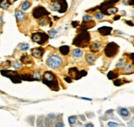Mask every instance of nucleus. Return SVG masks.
Masks as SVG:
<instances>
[{
  "label": "nucleus",
  "instance_id": "f257e3e1",
  "mask_svg": "<svg viewBox=\"0 0 134 127\" xmlns=\"http://www.w3.org/2000/svg\"><path fill=\"white\" fill-rule=\"evenodd\" d=\"M43 83L47 85L51 90H59V81L56 75L51 71H45L43 75Z\"/></svg>",
  "mask_w": 134,
  "mask_h": 127
},
{
  "label": "nucleus",
  "instance_id": "f03ea898",
  "mask_svg": "<svg viewBox=\"0 0 134 127\" xmlns=\"http://www.w3.org/2000/svg\"><path fill=\"white\" fill-rule=\"evenodd\" d=\"M91 41V35L87 30H81L78 35L73 39V44L79 48H86Z\"/></svg>",
  "mask_w": 134,
  "mask_h": 127
},
{
  "label": "nucleus",
  "instance_id": "7ed1b4c3",
  "mask_svg": "<svg viewBox=\"0 0 134 127\" xmlns=\"http://www.w3.org/2000/svg\"><path fill=\"white\" fill-rule=\"evenodd\" d=\"M51 9L60 13L65 12L67 10V3L66 0H51Z\"/></svg>",
  "mask_w": 134,
  "mask_h": 127
},
{
  "label": "nucleus",
  "instance_id": "20e7f679",
  "mask_svg": "<svg viewBox=\"0 0 134 127\" xmlns=\"http://www.w3.org/2000/svg\"><path fill=\"white\" fill-rule=\"evenodd\" d=\"M62 64H63V60H62L61 57L58 54L50 55L47 60V65L53 69L59 68L62 66Z\"/></svg>",
  "mask_w": 134,
  "mask_h": 127
},
{
  "label": "nucleus",
  "instance_id": "39448f33",
  "mask_svg": "<svg viewBox=\"0 0 134 127\" xmlns=\"http://www.w3.org/2000/svg\"><path fill=\"white\" fill-rule=\"evenodd\" d=\"M119 50V46L114 42H110L105 48V54L107 57H113L118 53Z\"/></svg>",
  "mask_w": 134,
  "mask_h": 127
},
{
  "label": "nucleus",
  "instance_id": "423d86ee",
  "mask_svg": "<svg viewBox=\"0 0 134 127\" xmlns=\"http://www.w3.org/2000/svg\"><path fill=\"white\" fill-rule=\"evenodd\" d=\"M49 38V36L45 32H36L32 34V35H31V39L34 42L40 45L46 43Z\"/></svg>",
  "mask_w": 134,
  "mask_h": 127
},
{
  "label": "nucleus",
  "instance_id": "0eeeda50",
  "mask_svg": "<svg viewBox=\"0 0 134 127\" xmlns=\"http://www.w3.org/2000/svg\"><path fill=\"white\" fill-rule=\"evenodd\" d=\"M1 73L3 75L7 76L11 79V80L13 81V83H21V77L20 76L18 73L16 72V71L5 70V71H1Z\"/></svg>",
  "mask_w": 134,
  "mask_h": 127
},
{
  "label": "nucleus",
  "instance_id": "6e6552de",
  "mask_svg": "<svg viewBox=\"0 0 134 127\" xmlns=\"http://www.w3.org/2000/svg\"><path fill=\"white\" fill-rule=\"evenodd\" d=\"M49 12L45 7H40V6L35 7L32 12V16L34 17V18L35 19H40L41 17H45V16H49Z\"/></svg>",
  "mask_w": 134,
  "mask_h": 127
},
{
  "label": "nucleus",
  "instance_id": "1a4fd4ad",
  "mask_svg": "<svg viewBox=\"0 0 134 127\" xmlns=\"http://www.w3.org/2000/svg\"><path fill=\"white\" fill-rule=\"evenodd\" d=\"M68 73H69V75H71L74 80H78V79L81 78L82 76H85V75L87 74V71H80L77 70V68H76V67H73V68L69 69Z\"/></svg>",
  "mask_w": 134,
  "mask_h": 127
},
{
  "label": "nucleus",
  "instance_id": "9d476101",
  "mask_svg": "<svg viewBox=\"0 0 134 127\" xmlns=\"http://www.w3.org/2000/svg\"><path fill=\"white\" fill-rule=\"evenodd\" d=\"M119 0H106L104 3H101V5L99 7V8L100 9V11L102 10H105L110 7H113L114 4H115L117 2H119Z\"/></svg>",
  "mask_w": 134,
  "mask_h": 127
},
{
  "label": "nucleus",
  "instance_id": "9b49d317",
  "mask_svg": "<svg viewBox=\"0 0 134 127\" xmlns=\"http://www.w3.org/2000/svg\"><path fill=\"white\" fill-rule=\"evenodd\" d=\"M45 53V49L42 48H35L31 49V55L36 58H40Z\"/></svg>",
  "mask_w": 134,
  "mask_h": 127
},
{
  "label": "nucleus",
  "instance_id": "f8f14e48",
  "mask_svg": "<svg viewBox=\"0 0 134 127\" xmlns=\"http://www.w3.org/2000/svg\"><path fill=\"white\" fill-rule=\"evenodd\" d=\"M112 30H113V29H112L111 27H109V26H103V27H100V28L98 29V32L101 35H103V36L109 35L111 34Z\"/></svg>",
  "mask_w": 134,
  "mask_h": 127
},
{
  "label": "nucleus",
  "instance_id": "ddd939ff",
  "mask_svg": "<svg viewBox=\"0 0 134 127\" xmlns=\"http://www.w3.org/2000/svg\"><path fill=\"white\" fill-rule=\"evenodd\" d=\"M101 48V44L98 41H94L90 44V50L93 53H98Z\"/></svg>",
  "mask_w": 134,
  "mask_h": 127
},
{
  "label": "nucleus",
  "instance_id": "4468645a",
  "mask_svg": "<svg viewBox=\"0 0 134 127\" xmlns=\"http://www.w3.org/2000/svg\"><path fill=\"white\" fill-rule=\"evenodd\" d=\"M15 16H16V18H17V21H18V22L23 21L26 18V14L22 11H20V10H17V11H16Z\"/></svg>",
  "mask_w": 134,
  "mask_h": 127
},
{
  "label": "nucleus",
  "instance_id": "2eb2a0df",
  "mask_svg": "<svg viewBox=\"0 0 134 127\" xmlns=\"http://www.w3.org/2000/svg\"><path fill=\"white\" fill-rule=\"evenodd\" d=\"M83 55V51L81 50V49H79V48H75L73 49V51H72V57H73V58H80V57H81Z\"/></svg>",
  "mask_w": 134,
  "mask_h": 127
},
{
  "label": "nucleus",
  "instance_id": "dca6fc26",
  "mask_svg": "<svg viewBox=\"0 0 134 127\" xmlns=\"http://www.w3.org/2000/svg\"><path fill=\"white\" fill-rule=\"evenodd\" d=\"M95 26V22L93 21H84L82 23V25H81V30H87L90 29V28H92V27Z\"/></svg>",
  "mask_w": 134,
  "mask_h": 127
},
{
  "label": "nucleus",
  "instance_id": "f3484780",
  "mask_svg": "<svg viewBox=\"0 0 134 127\" xmlns=\"http://www.w3.org/2000/svg\"><path fill=\"white\" fill-rule=\"evenodd\" d=\"M118 112H119V115H120L121 116H123V118H127V117H129L130 116V112L127 108H121L118 110Z\"/></svg>",
  "mask_w": 134,
  "mask_h": 127
},
{
  "label": "nucleus",
  "instance_id": "a211bd4d",
  "mask_svg": "<svg viewBox=\"0 0 134 127\" xmlns=\"http://www.w3.org/2000/svg\"><path fill=\"white\" fill-rule=\"evenodd\" d=\"M86 61L90 64H93L95 61V56L93 53H87L86 55Z\"/></svg>",
  "mask_w": 134,
  "mask_h": 127
},
{
  "label": "nucleus",
  "instance_id": "6ab92c4d",
  "mask_svg": "<svg viewBox=\"0 0 134 127\" xmlns=\"http://www.w3.org/2000/svg\"><path fill=\"white\" fill-rule=\"evenodd\" d=\"M59 51H60L62 54L66 56V55H68V53L70 52V48L67 45H63V46H61L59 48Z\"/></svg>",
  "mask_w": 134,
  "mask_h": 127
},
{
  "label": "nucleus",
  "instance_id": "aec40b11",
  "mask_svg": "<svg viewBox=\"0 0 134 127\" xmlns=\"http://www.w3.org/2000/svg\"><path fill=\"white\" fill-rule=\"evenodd\" d=\"M21 61L24 63V64H29V63H31L32 61V60H31V58L28 55H23L21 57Z\"/></svg>",
  "mask_w": 134,
  "mask_h": 127
},
{
  "label": "nucleus",
  "instance_id": "412c9836",
  "mask_svg": "<svg viewBox=\"0 0 134 127\" xmlns=\"http://www.w3.org/2000/svg\"><path fill=\"white\" fill-rule=\"evenodd\" d=\"M107 76H108V78H109V80H114V79H116L118 76H119V73L115 72L114 71H109V72L108 73Z\"/></svg>",
  "mask_w": 134,
  "mask_h": 127
},
{
  "label": "nucleus",
  "instance_id": "4be33fe9",
  "mask_svg": "<svg viewBox=\"0 0 134 127\" xmlns=\"http://www.w3.org/2000/svg\"><path fill=\"white\" fill-rule=\"evenodd\" d=\"M30 48V45L29 43H20L18 45V48L20 49L21 51H27L28 49H29Z\"/></svg>",
  "mask_w": 134,
  "mask_h": 127
},
{
  "label": "nucleus",
  "instance_id": "5701e85b",
  "mask_svg": "<svg viewBox=\"0 0 134 127\" xmlns=\"http://www.w3.org/2000/svg\"><path fill=\"white\" fill-rule=\"evenodd\" d=\"M31 3L30 1H28V0H27V1L23 2L21 7L23 11H27V9H29V7H31Z\"/></svg>",
  "mask_w": 134,
  "mask_h": 127
},
{
  "label": "nucleus",
  "instance_id": "b1692460",
  "mask_svg": "<svg viewBox=\"0 0 134 127\" xmlns=\"http://www.w3.org/2000/svg\"><path fill=\"white\" fill-rule=\"evenodd\" d=\"M49 22V20L47 18V17H41L40 19L39 20V25H41V26H44V25H46Z\"/></svg>",
  "mask_w": 134,
  "mask_h": 127
},
{
  "label": "nucleus",
  "instance_id": "393cba45",
  "mask_svg": "<svg viewBox=\"0 0 134 127\" xmlns=\"http://www.w3.org/2000/svg\"><path fill=\"white\" fill-rule=\"evenodd\" d=\"M9 3H7V0H0V8L2 9H6L7 8Z\"/></svg>",
  "mask_w": 134,
  "mask_h": 127
},
{
  "label": "nucleus",
  "instance_id": "a878e982",
  "mask_svg": "<svg viewBox=\"0 0 134 127\" xmlns=\"http://www.w3.org/2000/svg\"><path fill=\"white\" fill-rule=\"evenodd\" d=\"M133 65L127 64V66H125L124 67H123V71H124V72H126V73H129L133 71Z\"/></svg>",
  "mask_w": 134,
  "mask_h": 127
},
{
  "label": "nucleus",
  "instance_id": "bb28decb",
  "mask_svg": "<svg viewBox=\"0 0 134 127\" xmlns=\"http://www.w3.org/2000/svg\"><path fill=\"white\" fill-rule=\"evenodd\" d=\"M104 17H105V15H104L101 12H96L95 13V19H97V20H102L104 18Z\"/></svg>",
  "mask_w": 134,
  "mask_h": 127
},
{
  "label": "nucleus",
  "instance_id": "cd10ccee",
  "mask_svg": "<svg viewBox=\"0 0 134 127\" xmlns=\"http://www.w3.org/2000/svg\"><path fill=\"white\" fill-rule=\"evenodd\" d=\"M126 64V61L125 60H120L119 61L117 65H116V67H119V68H123V67H125Z\"/></svg>",
  "mask_w": 134,
  "mask_h": 127
},
{
  "label": "nucleus",
  "instance_id": "c85d7f7f",
  "mask_svg": "<svg viewBox=\"0 0 134 127\" xmlns=\"http://www.w3.org/2000/svg\"><path fill=\"white\" fill-rule=\"evenodd\" d=\"M77 121V117H76L75 116H70L68 118V122L70 124V126H73V125Z\"/></svg>",
  "mask_w": 134,
  "mask_h": 127
},
{
  "label": "nucleus",
  "instance_id": "c756f323",
  "mask_svg": "<svg viewBox=\"0 0 134 127\" xmlns=\"http://www.w3.org/2000/svg\"><path fill=\"white\" fill-rule=\"evenodd\" d=\"M56 34H57V30H56L55 29H52L50 30V31H49V38L50 39H54V36L56 35Z\"/></svg>",
  "mask_w": 134,
  "mask_h": 127
},
{
  "label": "nucleus",
  "instance_id": "7c9ffc66",
  "mask_svg": "<svg viewBox=\"0 0 134 127\" xmlns=\"http://www.w3.org/2000/svg\"><path fill=\"white\" fill-rule=\"evenodd\" d=\"M33 76V78H34V80H39L41 78V74L40 72H35L34 73V75H32Z\"/></svg>",
  "mask_w": 134,
  "mask_h": 127
},
{
  "label": "nucleus",
  "instance_id": "2f4dec72",
  "mask_svg": "<svg viewBox=\"0 0 134 127\" xmlns=\"http://www.w3.org/2000/svg\"><path fill=\"white\" fill-rule=\"evenodd\" d=\"M13 67H14L15 69H20V68L21 67V64L18 61H15L13 62Z\"/></svg>",
  "mask_w": 134,
  "mask_h": 127
},
{
  "label": "nucleus",
  "instance_id": "473e14b6",
  "mask_svg": "<svg viewBox=\"0 0 134 127\" xmlns=\"http://www.w3.org/2000/svg\"><path fill=\"white\" fill-rule=\"evenodd\" d=\"M82 20H83V21H90L92 20V17L90 15H84L82 17Z\"/></svg>",
  "mask_w": 134,
  "mask_h": 127
},
{
  "label": "nucleus",
  "instance_id": "72a5a7b5",
  "mask_svg": "<svg viewBox=\"0 0 134 127\" xmlns=\"http://www.w3.org/2000/svg\"><path fill=\"white\" fill-rule=\"evenodd\" d=\"M114 85L115 86H120V85H123V80H115L114 81Z\"/></svg>",
  "mask_w": 134,
  "mask_h": 127
},
{
  "label": "nucleus",
  "instance_id": "f704fd0d",
  "mask_svg": "<svg viewBox=\"0 0 134 127\" xmlns=\"http://www.w3.org/2000/svg\"><path fill=\"white\" fill-rule=\"evenodd\" d=\"M2 66H3L4 68H8V67H10V61H4V62L2 64Z\"/></svg>",
  "mask_w": 134,
  "mask_h": 127
},
{
  "label": "nucleus",
  "instance_id": "c9c22d12",
  "mask_svg": "<svg viewBox=\"0 0 134 127\" xmlns=\"http://www.w3.org/2000/svg\"><path fill=\"white\" fill-rule=\"evenodd\" d=\"M108 126H110V127H116V126H119V125H118L117 123H115V122H112V121H110V122L108 123Z\"/></svg>",
  "mask_w": 134,
  "mask_h": 127
},
{
  "label": "nucleus",
  "instance_id": "e433bc0d",
  "mask_svg": "<svg viewBox=\"0 0 134 127\" xmlns=\"http://www.w3.org/2000/svg\"><path fill=\"white\" fill-rule=\"evenodd\" d=\"M129 57L132 59V61H133V64L134 65V53H131V54H129Z\"/></svg>",
  "mask_w": 134,
  "mask_h": 127
},
{
  "label": "nucleus",
  "instance_id": "4c0bfd02",
  "mask_svg": "<svg viewBox=\"0 0 134 127\" xmlns=\"http://www.w3.org/2000/svg\"><path fill=\"white\" fill-rule=\"evenodd\" d=\"M64 80H65L66 81H67V83H71V82H72V79L70 78V76H69V77H65Z\"/></svg>",
  "mask_w": 134,
  "mask_h": 127
},
{
  "label": "nucleus",
  "instance_id": "58836bf2",
  "mask_svg": "<svg viewBox=\"0 0 134 127\" xmlns=\"http://www.w3.org/2000/svg\"><path fill=\"white\" fill-rule=\"evenodd\" d=\"M125 22H126V24H127V25H131V26H133L134 25V24L132 23V21H125Z\"/></svg>",
  "mask_w": 134,
  "mask_h": 127
},
{
  "label": "nucleus",
  "instance_id": "ea45409f",
  "mask_svg": "<svg viewBox=\"0 0 134 127\" xmlns=\"http://www.w3.org/2000/svg\"><path fill=\"white\" fill-rule=\"evenodd\" d=\"M128 4L131 5V6H134V0H128Z\"/></svg>",
  "mask_w": 134,
  "mask_h": 127
},
{
  "label": "nucleus",
  "instance_id": "a19ab883",
  "mask_svg": "<svg viewBox=\"0 0 134 127\" xmlns=\"http://www.w3.org/2000/svg\"><path fill=\"white\" fill-rule=\"evenodd\" d=\"M7 3H8L9 4H13L14 2H16L17 0H7Z\"/></svg>",
  "mask_w": 134,
  "mask_h": 127
},
{
  "label": "nucleus",
  "instance_id": "79ce46f5",
  "mask_svg": "<svg viewBox=\"0 0 134 127\" xmlns=\"http://www.w3.org/2000/svg\"><path fill=\"white\" fill-rule=\"evenodd\" d=\"M64 125L63 124V123H57V124H55V126H63Z\"/></svg>",
  "mask_w": 134,
  "mask_h": 127
},
{
  "label": "nucleus",
  "instance_id": "37998d69",
  "mask_svg": "<svg viewBox=\"0 0 134 127\" xmlns=\"http://www.w3.org/2000/svg\"><path fill=\"white\" fill-rule=\"evenodd\" d=\"M2 24H3V17L0 15V26L2 25Z\"/></svg>",
  "mask_w": 134,
  "mask_h": 127
},
{
  "label": "nucleus",
  "instance_id": "c03bdc74",
  "mask_svg": "<svg viewBox=\"0 0 134 127\" xmlns=\"http://www.w3.org/2000/svg\"><path fill=\"white\" fill-rule=\"evenodd\" d=\"M119 18H120V16H117V17H114V21H116V20H119Z\"/></svg>",
  "mask_w": 134,
  "mask_h": 127
},
{
  "label": "nucleus",
  "instance_id": "a18cd8bd",
  "mask_svg": "<svg viewBox=\"0 0 134 127\" xmlns=\"http://www.w3.org/2000/svg\"><path fill=\"white\" fill-rule=\"evenodd\" d=\"M85 126L86 127H89V126H91V127H93V124H87V125H85Z\"/></svg>",
  "mask_w": 134,
  "mask_h": 127
},
{
  "label": "nucleus",
  "instance_id": "49530a36",
  "mask_svg": "<svg viewBox=\"0 0 134 127\" xmlns=\"http://www.w3.org/2000/svg\"><path fill=\"white\" fill-rule=\"evenodd\" d=\"M131 17L133 19H134V10H133V12H132V13H131Z\"/></svg>",
  "mask_w": 134,
  "mask_h": 127
}]
</instances>
